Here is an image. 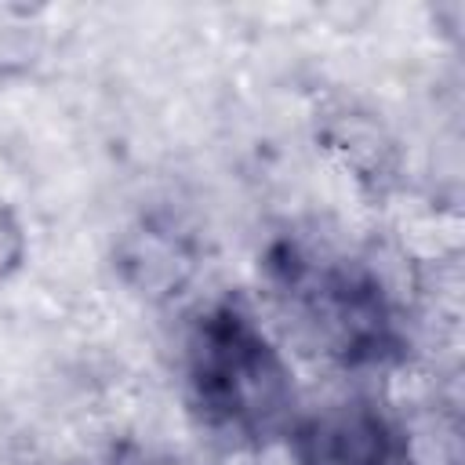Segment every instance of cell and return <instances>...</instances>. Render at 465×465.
<instances>
[{
    "label": "cell",
    "instance_id": "1",
    "mask_svg": "<svg viewBox=\"0 0 465 465\" xmlns=\"http://www.w3.org/2000/svg\"><path fill=\"white\" fill-rule=\"evenodd\" d=\"M25 262V232L15 211L0 203V283H7Z\"/></svg>",
    "mask_w": 465,
    "mask_h": 465
}]
</instances>
